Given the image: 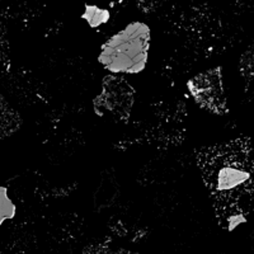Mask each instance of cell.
<instances>
[{
    "mask_svg": "<svg viewBox=\"0 0 254 254\" xmlns=\"http://www.w3.org/2000/svg\"><path fill=\"white\" fill-rule=\"evenodd\" d=\"M187 87L196 103L202 108L216 115L228 113L220 66L199 72L198 75L188 80Z\"/></svg>",
    "mask_w": 254,
    "mask_h": 254,
    "instance_id": "4",
    "label": "cell"
},
{
    "mask_svg": "<svg viewBox=\"0 0 254 254\" xmlns=\"http://www.w3.org/2000/svg\"><path fill=\"white\" fill-rule=\"evenodd\" d=\"M135 90L121 76L108 75L103 80V90L94 99V111L101 117L125 121L130 116Z\"/></svg>",
    "mask_w": 254,
    "mask_h": 254,
    "instance_id": "3",
    "label": "cell"
},
{
    "mask_svg": "<svg viewBox=\"0 0 254 254\" xmlns=\"http://www.w3.org/2000/svg\"><path fill=\"white\" fill-rule=\"evenodd\" d=\"M81 17L87 19L90 27H98L103 23H107L108 19H110V13H108L107 9L87 5L85 6V13Z\"/></svg>",
    "mask_w": 254,
    "mask_h": 254,
    "instance_id": "5",
    "label": "cell"
},
{
    "mask_svg": "<svg viewBox=\"0 0 254 254\" xmlns=\"http://www.w3.org/2000/svg\"><path fill=\"white\" fill-rule=\"evenodd\" d=\"M0 205H1V222L5 219H12L15 214V207L9 199L6 190L4 187L0 188Z\"/></svg>",
    "mask_w": 254,
    "mask_h": 254,
    "instance_id": "6",
    "label": "cell"
},
{
    "mask_svg": "<svg viewBox=\"0 0 254 254\" xmlns=\"http://www.w3.org/2000/svg\"><path fill=\"white\" fill-rule=\"evenodd\" d=\"M150 29L146 24L135 22L119 32L102 46L99 63L112 72L137 74L147 61Z\"/></svg>",
    "mask_w": 254,
    "mask_h": 254,
    "instance_id": "2",
    "label": "cell"
},
{
    "mask_svg": "<svg viewBox=\"0 0 254 254\" xmlns=\"http://www.w3.org/2000/svg\"><path fill=\"white\" fill-rule=\"evenodd\" d=\"M196 162L219 225L234 230L247 221L252 211L254 165L251 139L243 136L202 147L196 150Z\"/></svg>",
    "mask_w": 254,
    "mask_h": 254,
    "instance_id": "1",
    "label": "cell"
}]
</instances>
